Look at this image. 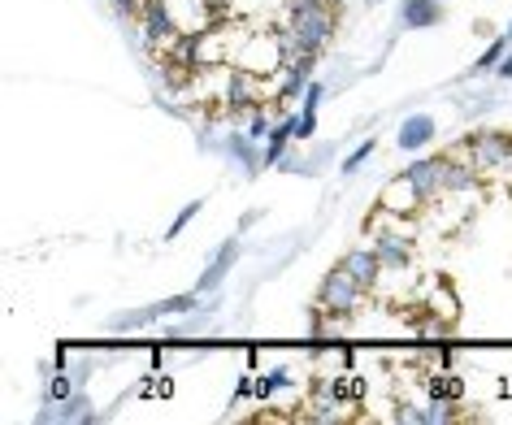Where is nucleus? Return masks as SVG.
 <instances>
[{"label":"nucleus","mask_w":512,"mask_h":425,"mask_svg":"<svg viewBox=\"0 0 512 425\" xmlns=\"http://www.w3.org/2000/svg\"><path fill=\"white\" fill-rule=\"evenodd\" d=\"M365 295H369V291L348 274V265L339 261V265L322 278V287H317V308L326 313V321H348L356 308H361Z\"/></svg>","instance_id":"1"},{"label":"nucleus","mask_w":512,"mask_h":425,"mask_svg":"<svg viewBox=\"0 0 512 425\" xmlns=\"http://www.w3.org/2000/svg\"><path fill=\"white\" fill-rule=\"evenodd\" d=\"M287 27L296 35L300 53H313L322 57V48L335 40V27H339V9L330 5H317V9H300V14H287Z\"/></svg>","instance_id":"2"},{"label":"nucleus","mask_w":512,"mask_h":425,"mask_svg":"<svg viewBox=\"0 0 512 425\" xmlns=\"http://www.w3.org/2000/svg\"><path fill=\"white\" fill-rule=\"evenodd\" d=\"M460 152H465L482 174L512 170V135H504V131H469L460 139Z\"/></svg>","instance_id":"3"},{"label":"nucleus","mask_w":512,"mask_h":425,"mask_svg":"<svg viewBox=\"0 0 512 425\" xmlns=\"http://www.w3.org/2000/svg\"><path fill=\"white\" fill-rule=\"evenodd\" d=\"M365 230L374 235V248H378L382 265H387L391 274H408V269H413V235H408V230H387L382 204H378V213H369Z\"/></svg>","instance_id":"4"},{"label":"nucleus","mask_w":512,"mask_h":425,"mask_svg":"<svg viewBox=\"0 0 512 425\" xmlns=\"http://www.w3.org/2000/svg\"><path fill=\"white\" fill-rule=\"evenodd\" d=\"M139 31H144V44H148V53L157 57L165 53L178 35H183V27H178V14H174V5L170 0H144V9H139Z\"/></svg>","instance_id":"5"},{"label":"nucleus","mask_w":512,"mask_h":425,"mask_svg":"<svg viewBox=\"0 0 512 425\" xmlns=\"http://www.w3.org/2000/svg\"><path fill=\"white\" fill-rule=\"evenodd\" d=\"M404 174L417 187L421 204H434L443 196V157H417L413 165H404Z\"/></svg>","instance_id":"6"},{"label":"nucleus","mask_w":512,"mask_h":425,"mask_svg":"<svg viewBox=\"0 0 512 425\" xmlns=\"http://www.w3.org/2000/svg\"><path fill=\"white\" fill-rule=\"evenodd\" d=\"M343 265H348V274L361 282L365 291H374V287H378V278H382V269H387V265H382V256H378L374 243H369V248H352L348 256H343Z\"/></svg>","instance_id":"7"},{"label":"nucleus","mask_w":512,"mask_h":425,"mask_svg":"<svg viewBox=\"0 0 512 425\" xmlns=\"http://www.w3.org/2000/svg\"><path fill=\"white\" fill-rule=\"evenodd\" d=\"M382 209H391L395 217H408V213H417L421 209V196H417V187L408 183V174L400 170L387 183V191H382Z\"/></svg>","instance_id":"8"},{"label":"nucleus","mask_w":512,"mask_h":425,"mask_svg":"<svg viewBox=\"0 0 512 425\" xmlns=\"http://www.w3.org/2000/svg\"><path fill=\"white\" fill-rule=\"evenodd\" d=\"M235 256H239V243H235V239H230V243H222V252H217V261H213V265H209V269H204V274H200L196 291H217V287H222V278H226V269L235 265Z\"/></svg>","instance_id":"9"},{"label":"nucleus","mask_w":512,"mask_h":425,"mask_svg":"<svg viewBox=\"0 0 512 425\" xmlns=\"http://www.w3.org/2000/svg\"><path fill=\"white\" fill-rule=\"evenodd\" d=\"M400 18H404V27H439L443 9H439V0H404Z\"/></svg>","instance_id":"10"},{"label":"nucleus","mask_w":512,"mask_h":425,"mask_svg":"<svg viewBox=\"0 0 512 425\" xmlns=\"http://www.w3.org/2000/svg\"><path fill=\"white\" fill-rule=\"evenodd\" d=\"M430 139H434V118H426V113H417V118H408V122L400 126V148H404V152L430 144Z\"/></svg>","instance_id":"11"},{"label":"nucleus","mask_w":512,"mask_h":425,"mask_svg":"<svg viewBox=\"0 0 512 425\" xmlns=\"http://www.w3.org/2000/svg\"><path fill=\"white\" fill-rule=\"evenodd\" d=\"M296 131H300V118H283V122H278L274 131H270V148H265V161H270V165H278V161H283V152H287V139L296 135Z\"/></svg>","instance_id":"12"},{"label":"nucleus","mask_w":512,"mask_h":425,"mask_svg":"<svg viewBox=\"0 0 512 425\" xmlns=\"http://www.w3.org/2000/svg\"><path fill=\"white\" fill-rule=\"evenodd\" d=\"M426 395H430V399H456V404H460V378L434 373V378L426 382Z\"/></svg>","instance_id":"13"},{"label":"nucleus","mask_w":512,"mask_h":425,"mask_svg":"<svg viewBox=\"0 0 512 425\" xmlns=\"http://www.w3.org/2000/svg\"><path fill=\"white\" fill-rule=\"evenodd\" d=\"M270 131H274V126H270V109L256 105L252 118H248V131H243V135H248V139H270Z\"/></svg>","instance_id":"14"},{"label":"nucleus","mask_w":512,"mask_h":425,"mask_svg":"<svg viewBox=\"0 0 512 425\" xmlns=\"http://www.w3.org/2000/svg\"><path fill=\"white\" fill-rule=\"evenodd\" d=\"M504 53H508V44H504V40H495V44L486 48V53H482V61H478V66H473L469 74H486V70H499V61H504Z\"/></svg>","instance_id":"15"},{"label":"nucleus","mask_w":512,"mask_h":425,"mask_svg":"<svg viewBox=\"0 0 512 425\" xmlns=\"http://www.w3.org/2000/svg\"><path fill=\"white\" fill-rule=\"evenodd\" d=\"M152 317H161L157 308H144V313H122V317H113V330H135V326H148Z\"/></svg>","instance_id":"16"},{"label":"nucleus","mask_w":512,"mask_h":425,"mask_svg":"<svg viewBox=\"0 0 512 425\" xmlns=\"http://www.w3.org/2000/svg\"><path fill=\"white\" fill-rule=\"evenodd\" d=\"M395 421H404V425H430V408L400 404V408H395Z\"/></svg>","instance_id":"17"},{"label":"nucleus","mask_w":512,"mask_h":425,"mask_svg":"<svg viewBox=\"0 0 512 425\" xmlns=\"http://www.w3.org/2000/svg\"><path fill=\"white\" fill-rule=\"evenodd\" d=\"M191 308H196V295H174V300L157 304V313L165 317V313H191Z\"/></svg>","instance_id":"18"},{"label":"nucleus","mask_w":512,"mask_h":425,"mask_svg":"<svg viewBox=\"0 0 512 425\" xmlns=\"http://www.w3.org/2000/svg\"><path fill=\"white\" fill-rule=\"evenodd\" d=\"M369 152H374V144H361V148H356L348 161H343V170H348V174H352V170H361V161L369 157Z\"/></svg>","instance_id":"19"},{"label":"nucleus","mask_w":512,"mask_h":425,"mask_svg":"<svg viewBox=\"0 0 512 425\" xmlns=\"http://www.w3.org/2000/svg\"><path fill=\"white\" fill-rule=\"evenodd\" d=\"M226 148L235 152V157H243V165H252V152H248V144H239V135H230V139H226Z\"/></svg>","instance_id":"20"},{"label":"nucleus","mask_w":512,"mask_h":425,"mask_svg":"<svg viewBox=\"0 0 512 425\" xmlns=\"http://www.w3.org/2000/svg\"><path fill=\"white\" fill-rule=\"evenodd\" d=\"M196 209H200V204H191V209H187V213H183V217H178V222L170 226V235H178V230H183V226L191 222V217H196Z\"/></svg>","instance_id":"21"},{"label":"nucleus","mask_w":512,"mask_h":425,"mask_svg":"<svg viewBox=\"0 0 512 425\" xmlns=\"http://www.w3.org/2000/svg\"><path fill=\"white\" fill-rule=\"evenodd\" d=\"M499 74H504V79H512V53H504V61H499Z\"/></svg>","instance_id":"22"},{"label":"nucleus","mask_w":512,"mask_h":425,"mask_svg":"<svg viewBox=\"0 0 512 425\" xmlns=\"http://www.w3.org/2000/svg\"><path fill=\"white\" fill-rule=\"evenodd\" d=\"M330 5H335V9H343V0H330Z\"/></svg>","instance_id":"23"},{"label":"nucleus","mask_w":512,"mask_h":425,"mask_svg":"<svg viewBox=\"0 0 512 425\" xmlns=\"http://www.w3.org/2000/svg\"><path fill=\"white\" fill-rule=\"evenodd\" d=\"M508 35H512V27H508Z\"/></svg>","instance_id":"24"}]
</instances>
